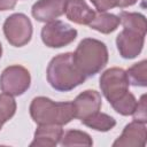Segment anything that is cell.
<instances>
[{"label":"cell","mask_w":147,"mask_h":147,"mask_svg":"<svg viewBox=\"0 0 147 147\" xmlns=\"http://www.w3.org/2000/svg\"><path fill=\"white\" fill-rule=\"evenodd\" d=\"M46 77L49 85L60 92L71 91L86 79L77 68L74 61V53L71 52L55 55L48 63Z\"/></svg>","instance_id":"obj_1"},{"label":"cell","mask_w":147,"mask_h":147,"mask_svg":"<svg viewBox=\"0 0 147 147\" xmlns=\"http://www.w3.org/2000/svg\"><path fill=\"white\" fill-rule=\"evenodd\" d=\"M30 116L38 125H65L75 118L74 105L70 101L55 102L46 96H36L30 103Z\"/></svg>","instance_id":"obj_2"},{"label":"cell","mask_w":147,"mask_h":147,"mask_svg":"<svg viewBox=\"0 0 147 147\" xmlns=\"http://www.w3.org/2000/svg\"><path fill=\"white\" fill-rule=\"evenodd\" d=\"M108 59L109 54L106 44L94 38L80 40L74 53V61L85 77L99 74L107 65Z\"/></svg>","instance_id":"obj_3"},{"label":"cell","mask_w":147,"mask_h":147,"mask_svg":"<svg viewBox=\"0 0 147 147\" xmlns=\"http://www.w3.org/2000/svg\"><path fill=\"white\" fill-rule=\"evenodd\" d=\"M2 29L7 41L14 47H23L32 38V23L30 18L22 13H15L8 16Z\"/></svg>","instance_id":"obj_4"},{"label":"cell","mask_w":147,"mask_h":147,"mask_svg":"<svg viewBox=\"0 0 147 147\" xmlns=\"http://www.w3.org/2000/svg\"><path fill=\"white\" fill-rule=\"evenodd\" d=\"M100 88L105 98L111 105L126 92H129V80L124 69L113 67L105 70L100 76Z\"/></svg>","instance_id":"obj_5"},{"label":"cell","mask_w":147,"mask_h":147,"mask_svg":"<svg viewBox=\"0 0 147 147\" xmlns=\"http://www.w3.org/2000/svg\"><path fill=\"white\" fill-rule=\"evenodd\" d=\"M31 85L29 70L20 64H13L3 69L0 75V90L13 96L22 95Z\"/></svg>","instance_id":"obj_6"},{"label":"cell","mask_w":147,"mask_h":147,"mask_svg":"<svg viewBox=\"0 0 147 147\" xmlns=\"http://www.w3.org/2000/svg\"><path fill=\"white\" fill-rule=\"evenodd\" d=\"M77 30L69 24L54 20L47 22L40 32L42 42L49 48H61L68 46L77 38Z\"/></svg>","instance_id":"obj_7"},{"label":"cell","mask_w":147,"mask_h":147,"mask_svg":"<svg viewBox=\"0 0 147 147\" xmlns=\"http://www.w3.org/2000/svg\"><path fill=\"white\" fill-rule=\"evenodd\" d=\"M145 36L137 31L123 29L116 37V46L119 52V55L123 59H134L137 57L144 47Z\"/></svg>","instance_id":"obj_8"},{"label":"cell","mask_w":147,"mask_h":147,"mask_svg":"<svg viewBox=\"0 0 147 147\" xmlns=\"http://www.w3.org/2000/svg\"><path fill=\"white\" fill-rule=\"evenodd\" d=\"M72 105L75 110V118L83 121L101 109L102 99L100 93L95 90H86L75 98Z\"/></svg>","instance_id":"obj_9"},{"label":"cell","mask_w":147,"mask_h":147,"mask_svg":"<svg viewBox=\"0 0 147 147\" xmlns=\"http://www.w3.org/2000/svg\"><path fill=\"white\" fill-rule=\"evenodd\" d=\"M147 130L146 123L132 121L123 129L122 134L114 141V147H144L146 145Z\"/></svg>","instance_id":"obj_10"},{"label":"cell","mask_w":147,"mask_h":147,"mask_svg":"<svg viewBox=\"0 0 147 147\" xmlns=\"http://www.w3.org/2000/svg\"><path fill=\"white\" fill-rule=\"evenodd\" d=\"M64 5L65 0H38L33 3L31 14L38 22L47 23L64 14Z\"/></svg>","instance_id":"obj_11"},{"label":"cell","mask_w":147,"mask_h":147,"mask_svg":"<svg viewBox=\"0 0 147 147\" xmlns=\"http://www.w3.org/2000/svg\"><path fill=\"white\" fill-rule=\"evenodd\" d=\"M62 125L56 124H42L38 125L34 131L33 140L30 144L31 147H55L63 136Z\"/></svg>","instance_id":"obj_12"},{"label":"cell","mask_w":147,"mask_h":147,"mask_svg":"<svg viewBox=\"0 0 147 147\" xmlns=\"http://www.w3.org/2000/svg\"><path fill=\"white\" fill-rule=\"evenodd\" d=\"M64 14L67 18L79 25H88L94 17L95 11L85 0H65Z\"/></svg>","instance_id":"obj_13"},{"label":"cell","mask_w":147,"mask_h":147,"mask_svg":"<svg viewBox=\"0 0 147 147\" xmlns=\"http://www.w3.org/2000/svg\"><path fill=\"white\" fill-rule=\"evenodd\" d=\"M119 24L121 22L117 15L109 14L107 11H98L94 14V17L88 24V26L98 32L108 34V33L114 32L118 28Z\"/></svg>","instance_id":"obj_14"},{"label":"cell","mask_w":147,"mask_h":147,"mask_svg":"<svg viewBox=\"0 0 147 147\" xmlns=\"http://www.w3.org/2000/svg\"><path fill=\"white\" fill-rule=\"evenodd\" d=\"M80 122L87 127L93 129L95 131H100V132L110 131L116 125V119L113 116L105 113H100V110Z\"/></svg>","instance_id":"obj_15"},{"label":"cell","mask_w":147,"mask_h":147,"mask_svg":"<svg viewBox=\"0 0 147 147\" xmlns=\"http://www.w3.org/2000/svg\"><path fill=\"white\" fill-rule=\"evenodd\" d=\"M118 17L124 29L146 34V17L142 14L132 11H121Z\"/></svg>","instance_id":"obj_16"},{"label":"cell","mask_w":147,"mask_h":147,"mask_svg":"<svg viewBox=\"0 0 147 147\" xmlns=\"http://www.w3.org/2000/svg\"><path fill=\"white\" fill-rule=\"evenodd\" d=\"M125 72H126L129 84L133 86H141V87L147 86V61L146 60L134 63Z\"/></svg>","instance_id":"obj_17"},{"label":"cell","mask_w":147,"mask_h":147,"mask_svg":"<svg viewBox=\"0 0 147 147\" xmlns=\"http://www.w3.org/2000/svg\"><path fill=\"white\" fill-rule=\"evenodd\" d=\"M60 144L62 146H92L93 140L91 136L80 130H68L63 132Z\"/></svg>","instance_id":"obj_18"},{"label":"cell","mask_w":147,"mask_h":147,"mask_svg":"<svg viewBox=\"0 0 147 147\" xmlns=\"http://www.w3.org/2000/svg\"><path fill=\"white\" fill-rule=\"evenodd\" d=\"M137 105H138V100L129 91L123 96H121L118 100H116L115 102H113L111 103V107L119 115L129 116V115H132L134 113V110L137 108Z\"/></svg>","instance_id":"obj_19"},{"label":"cell","mask_w":147,"mask_h":147,"mask_svg":"<svg viewBox=\"0 0 147 147\" xmlns=\"http://www.w3.org/2000/svg\"><path fill=\"white\" fill-rule=\"evenodd\" d=\"M16 101L13 95L7 93H0V130L3 124L8 122L16 113Z\"/></svg>","instance_id":"obj_20"},{"label":"cell","mask_w":147,"mask_h":147,"mask_svg":"<svg viewBox=\"0 0 147 147\" xmlns=\"http://www.w3.org/2000/svg\"><path fill=\"white\" fill-rule=\"evenodd\" d=\"M133 115V119L138 121V122H142L146 123L147 122V115H146V94H142L141 98L138 101L137 108L134 110Z\"/></svg>","instance_id":"obj_21"},{"label":"cell","mask_w":147,"mask_h":147,"mask_svg":"<svg viewBox=\"0 0 147 147\" xmlns=\"http://www.w3.org/2000/svg\"><path fill=\"white\" fill-rule=\"evenodd\" d=\"M93 6L96 8L98 11H107L109 9H113V5L110 0H90Z\"/></svg>","instance_id":"obj_22"},{"label":"cell","mask_w":147,"mask_h":147,"mask_svg":"<svg viewBox=\"0 0 147 147\" xmlns=\"http://www.w3.org/2000/svg\"><path fill=\"white\" fill-rule=\"evenodd\" d=\"M113 7H118V8H126L130 6H133L138 0H110Z\"/></svg>","instance_id":"obj_23"},{"label":"cell","mask_w":147,"mask_h":147,"mask_svg":"<svg viewBox=\"0 0 147 147\" xmlns=\"http://www.w3.org/2000/svg\"><path fill=\"white\" fill-rule=\"evenodd\" d=\"M17 0H0V11L14 9Z\"/></svg>","instance_id":"obj_24"},{"label":"cell","mask_w":147,"mask_h":147,"mask_svg":"<svg viewBox=\"0 0 147 147\" xmlns=\"http://www.w3.org/2000/svg\"><path fill=\"white\" fill-rule=\"evenodd\" d=\"M1 55H2V45L0 42V59H1Z\"/></svg>","instance_id":"obj_25"}]
</instances>
